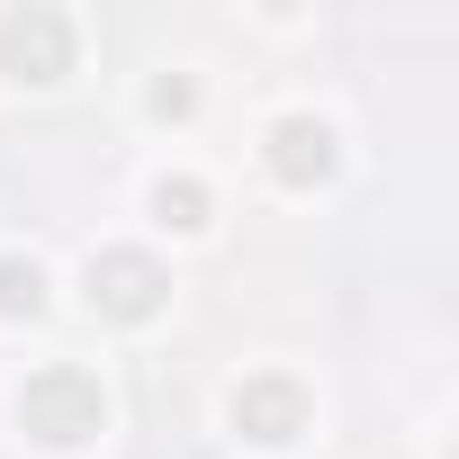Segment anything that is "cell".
Instances as JSON below:
<instances>
[{"mask_svg": "<svg viewBox=\"0 0 459 459\" xmlns=\"http://www.w3.org/2000/svg\"><path fill=\"white\" fill-rule=\"evenodd\" d=\"M19 423H28V441H46V450H82V441H100V432H108L100 369H82V360H46V369L19 387Z\"/></svg>", "mask_w": 459, "mask_h": 459, "instance_id": "obj_1", "label": "cell"}, {"mask_svg": "<svg viewBox=\"0 0 459 459\" xmlns=\"http://www.w3.org/2000/svg\"><path fill=\"white\" fill-rule=\"evenodd\" d=\"M73 19L55 10V0H19V10H0V73H10V82H64L73 73Z\"/></svg>", "mask_w": 459, "mask_h": 459, "instance_id": "obj_2", "label": "cell"}, {"mask_svg": "<svg viewBox=\"0 0 459 459\" xmlns=\"http://www.w3.org/2000/svg\"><path fill=\"white\" fill-rule=\"evenodd\" d=\"M82 289H91V307H100L108 325H153V316L171 307V271H162L153 253H135V244H108V253H91Z\"/></svg>", "mask_w": 459, "mask_h": 459, "instance_id": "obj_3", "label": "cell"}, {"mask_svg": "<svg viewBox=\"0 0 459 459\" xmlns=\"http://www.w3.org/2000/svg\"><path fill=\"white\" fill-rule=\"evenodd\" d=\"M235 432H244V441H262V450H289V441L307 432V387H298L289 369L244 378V387H235Z\"/></svg>", "mask_w": 459, "mask_h": 459, "instance_id": "obj_4", "label": "cell"}, {"mask_svg": "<svg viewBox=\"0 0 459 459\" xmlns=\"http://www.w3.org/2000/svg\"><path fill=\"white\" fill-rule=\"evenodd\" d=\"M262 162H271V180H289V189H316L325 171H333V126L325 117H280L271 135H262Z\"/></svg>", "mask_w": 459, "mask_h": 459, "instance_id": "obj_5", "label": "cell"}, {"mask_svg": "<svg viewBox=\"0 0 459 459\" xmlns=\"http://www.w3.org/2000/svg\"><path fill=\"white\" fill-rule=\"evenodd\" d=\"M153 216L171 225V235H198V225L216 216V198H207V180H189V171H162V180H153Z\"/></svg>", "mask_w": 459, "mask_h": 459, "instance_id": "obj_6", "label": "cell"}, {"mask_svg": "<svg viewBox=\"0 0 459 459\" xmlns=\"http://www.w3.org/2000/svg\"><path fill=\"white\" fill-rule=\"evenodd\" d=\"M0 316H10V325H37V316H46V271H37V253H0Z\"/></svg>", "mask_w": 459, "mask_h": 459, "instance_id": "obj_7", "label": "cell"}, {"mask_svg": "<svg viewBox=\"0 0 459 459\" xmlns=\"http://www.w3.org/2000/svg\"><path fill=\"white\" fill-rule=\"evenodd\" d=\"M144 100H153V117H189V108H198V82H189V73H162Z\"/></svg>", "mask_w": 459, "mask_h": 459, "instance_id": "obj_8", "label": "cell"}]
</instances>
